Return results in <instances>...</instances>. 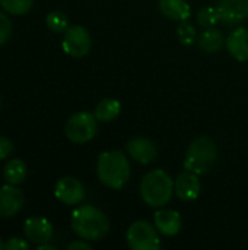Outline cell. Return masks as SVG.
Returning a JSON list of instances; mask_svg holds the SVG:
<instances>
[{"instance_id": "obj_6", "label": "cell", "mask_w": 248, "mask_h": 250, "mask_svg": "<svg viewBox=\"0 0 248 250\" xmlns=\"http://www.w3.org/2000/svg\"><path fill=\"white\" fill-rule=\"evenodd\" d=\"M127 245L133 250H158L161 248V239L158 230L148 221L133 223L126 234Z\"/></svg>"}, {"instance_id": "obj_15", "label": "cell", "mask_w": 248, "mask_h": 250, "mask_svg": "<svg viewBox=\"0 0 248 250\" xmlns=\"http://www.w3.org/2000/svg\"><path fill=\"white\" fill-rule=\"evenodd\" d=\"M229 54L238 62L248 60V29L237 28L234 29L225 41Z\"/></svg>"}, {"instance_id": "obj_10", "label": "cell", "mask_w": 248, "mask_h": 250, "mask_svg": "<svg viewBox=\"0 0 248 250\" xmlns=\"http://www.w3.org/2000/svg\"><path fill=\"white\" fill-rule=\"evenodd\" d=\"M23 233L31 245L48 243L53 237V226L48 220L42 217H32L25 221Z\"/></svg>"}, {"instance_id": "obj_3", "label": "cell", "mask_w": 248, "mask_h": 250, "mask_svg": "<svg viewBox=\"0 0 248 250\" xmlns=\"http://www.w3.org/2000/svg\"><path fill=\"white\" fill-rule=\"evenodd\" d=\"M140 195L149 207L161 208L174 195V180L164 170H151L140 182Z\"/></svg>"}, {"instance_id": "obj_14", "label": "cell", "mask_w": 248, "mask_h": 250, "mask_svg": "<svg viewBox=\"0 0 248 250\" xmlns=\"http://www.w3.org/2000/svg\"><path fill=\"white\" fill-rule=\"evenodd\" d=\"M153 226L164 236H175L183 227L181 217L177 211L172 209H159L153 214Z\"/></svg>"}, {"instance_id": "obj_1", "label": "cell", "mask_w": 248, "mask_h": 250, "mask_svg": "<svg viewBox=\"0 0 248 250\" xmlns=\"http://www.w3.org/2000/svg\"><path fill=\"white\" fill-rule=\"evenodd\" d=\"M72 230L86 242H98L110 231L108 217L96 207L82 205L73 211Z\"/></svg>"}, {"instance_id": "obj_12", "label": "cell", "mask_w": 248, "mask_h": 250, "mask_svg": "<svg viewBox=\"0 0 248 250\" xmlns=\"http://www.w3.org/2000/svg\"><path fill=\"white\" fill-rule=\"evenodd\" d=\"M200 190H202V185L199 180V174L196 173L186 170L174 182V193L177 195L178 199L184 202L194 201L200 195Z\"/></svg>"}, {"instance_id": "obj_4", "label": "cell", "mask_w": 248, "mask_h": 250, "mask_svg": "<svg viewBox=\"0 0 248 250\" xmlns=\"http://www.w3.org/2000/svg\"><path fill=\"white\" fill-rule=\"evenodd\" d=\"M218 160V146L215 141L209 136L196 138L186 152L184 168L196 174L209 173Z\"/></svg>"}, {"instance_id": "obj_28", "label": "cell", "mask_w": 248, "mask_h": 250, "mask_svg": "<svg viewBox=\"0 0 248 250\" xmlns=\"http://www.w3.org/2000/svg\"><path fill=\"white\" fill-rule=\"evenodd\" d=\"M37 249L38 250H56L54 246H50V245H47V243H42V245H38L37 246Z\"/></svg>"}, {"instance_id": "obj_11", "label": "cell", "mask_w": 248, "mask_h": 250, "mask_svg": "<svg viewBox=\"0 0 248 250\" xmlns=\"http://www.w3.org/2000/svg\"><path fill=\"white\" fill-rule=\"evenodd\" d=\"M23 207V195L13 185H4L0 188V217H15Z\"/></svg>"}, {"instance_id": "obj_26", "label": "cell", "mask_w": 248, "mask_h": 250, "mask_svg": "<svg viewBox=\"0 0 248 250\" xmlns=\"http://www.w3.org/2000/svg\"><path fill=\"white\" fill-rule=\"evenodd\" d=\"M13 151V144L10 139L4 138V136H0V160H4L7 158Z\"/></svg>"}, {"instance_id": "obj_24", "label": "cell", "mask_w": 248, "mask_h": 250, "mask_svg": "<svg viewBox=\"0 0 248 250\" xmlns=\"http://www.w3.org/2000/svg\"><path fill=\"white\" fill-rule=\"evenodd\" d=\"M12 34V22L9 16L0 12V45H3Z\"/></svg>"}, {"instance_id": "obj_21", "label": "cell", "mask_w": 248, "mask_h": 250, "mask_svg": "<svg viewBox=\"0 0 248 250\" xmlns=\"http://www.w3.org/2000/svg\"><path fill=\"white\" fill-rule=\"evenodd\" d=\"M47 26L53 31V32H64L69 28V19L66 16V13H63L61 10H53L47 15Z\"/></svg>"}, {"instance_id": "obj_9", "label": "cell", "mask_w": 248, "mask_h": 250, "mask_svg": "<svg viewBox=\"0 0 248 250\" xmlns=\"http://www.w3.org/2000/svg\"><path fill=\"white\" fill-rule=\"evenodd\" d=\"M215 7L227 25L241 23L248 18V0H216Z\"/></svg>"}, {"instance_id": "obj_13", "label": "cell", "mask_w": 248, "mask_h": 250, "mask_svg": "<svg viewBox=\"0 0 248 250\" xmlns=\"http://www.w3.org/2000/svg\"><path fill=\"white\" fill-rule=\"evenodd\" d=\"M127 154L137 163L146 166L156 157V145L148 138H133L126 144Z\"/></svg>"}, {"instance_id": "obj_8", "label": "cell", "mask_w": 248, "mask_h": 250, "mask_svg": "<svg viewBox=\"0 0 248 250\" xmlns=\"http://www.w3.org/2000/svg\"><path fill=\"white\" fill-rule=\"evenodd\" d=\"M56 198L66 205H77L85 198V188L75 177H61L54 188Z\"/></svg>"}, {"instance_id": "obj_18", "label": "cell", "mask_w": 248, "mask_h": 250, "mask_svg": "<svg viewBox=\"0 0 248 250\" xmlns=\"http://www.w3.org/2000/svg\"><path fill=\"white\" fill-rule=\"evenodd\" d=\"M120 111H121V104L115 98H104L96 104L94 114L98 119V122L108 123L117 119Z\"/></svg>"}, {"instance_id": "obj_27", "label": "cell", "mask_w": 248, "mask_h": 250, "mask_svg": "<svg viewBox=\"0 0 248 250\" xmlns=\"http://www.w3.org/2000/svg\"><path fill=\"white\" fill-rule=\"evenodd\" d=\"M67 249L69 250H91V246L86 243V240H76V242H73V243H70L69 246H67Z\"/></svg>"}, {"instance_id": "obj_25", "label": "cell", "mask_w": 248, "mask_h": 250, "mask_svg": "<svg viewBox=\"0 0 248 250\" xmlns=\"http://www.w3.org/2000/svg\"><path fill=\"white\" fill-rule=\"evenodd\" d=\"M6 250H26L29 249V242H25L22 239L18 237H12L6 245H4Z\"/></svg>"}, {"instance_id": "obj_19", "label": "cell", "mask_w": 248, "mask_h": 250, "mask_svg": "<svg viewBox=\"0 0 248 250\" xmlns=\"http://www.w3.org/2000/svg\"><path fill=\"white\" fill-rule=\"evenodd\" d=\"M26 166L22 160L19 158H13V160H9L7 164L4 166V179L9 185H13V186H18L20 185L25 179H26Z\"/></svg>"}, {"instance_id": "obj_7", "label": "cell", "mask_w": 248, "mask_h": 250, "mask_svg": "<svg viewBox=\"0 0 248 250\" xmlns=\"http://www.w3.org/2000/svg\"><path fill=\"white\" fill-rule=\"evenodd\" d=\"M91 45H92L91 35L83 26L73 25L64 31L61 47L66 51V54L72 57H83L89 53Z\"/></svg>"}, {"instance_id": "obj_5", "label": "cell", "mask_w": 248, "mask_h": 250, "mask_svg": "<svg viewBox=\"0 0 248 250\" xmlns=\"http://www.w3.org/2000/svg\"><path fill=\"white\" fill-rule=\"evenodd\" d=\"M64 132L73 144L89 142L98 132V119L92 113L79 111L67 120Z\"/></svg>"}, {"instance_id": "obj_2", "label": "cell", "mask_w": 248, "mask_h": 250, "mask_svg": "<svg viewBox=\"0 0 248 250\" xmlns=\"http://www.w3.org/2000/svg\"><path fill=\"white\" fill-rule=\"evenodd\" d=\"M96 174L110 189H123L130 177V163L121 151H105L98 157Z\"/></svg>"}, {"instance_id": "obj_23", "label": "cell", "mask_w": 248, "mask_h": 250, "mask_svg": "<svg viewBox=\"0 0 248 250\" xmlns=\"http://www.w3.org/2000/svg\"><path fill=\"white\" fill-rule=\"evenodd\" d=\"M177 34H178V38H180V41L184 44V45H193L196 41H197V31H196V28L190 23V22H187V21H183L181 23H180V26H178V29H177Z\"/></svg>"}, {"instance_id": "obj_17", "label": "cell", "mask_w": 248, "mask_h": 250, "mask_svg": "<svg viewBox=\"0 0 248 250\" xmlns=\"http://www.w3.org/2000/svg\"><path fill=\"white\" fill-rule=\"evenodd\" d=\"M225 41L227 40L224 38L222 31L218 29L216 26L205 29L197 38V44L205 53H218L224 47Z\"/></svg>"}, {"instance_id": "obj_29", "label": "cell", "mask_w": 248, "mask_h": 250, "mask_svg": "<svg viewBox=\"0 0 248 250\" xmlns=\"http://www.w3.org/2000/svg\"><path fill=\"white\" fill-rule=\"evenodd\" d=\"M4 249V245H3V242L0 240V250H3Z\"/></svg>"}, {"instance_id": "obj_20", "label": "cell", "mask_w": 248, "mask_h": 250, "mask_svg": "<svg viewBox=\"0 0 248 250\" xmlns=\"http://www.w3.org/2000/svg\"><path fill=\"white\" fill-rule=\"evenodd\" d=\"M221 21V16H219V12L216 7L213 6H208V7H203L202 10H199L197 13V23L208 29V28H213L216 26Z\"/></svg>"}, {"instance_id": "obj_16", "label": "cell", "mask_w": 248, "mask_h": 250, "mask_svg": "<svg viewBox=\"0 0 248 250\" xmlns=\"http://www.w3.org/2000/svg\"><path fill=\"white\" fill-rule=\"evenodd\" d=\"M159 10L164 16L174 21H187L191 15V9L187 0H159Z\"/></svg>"}, {"instance_id": "obj_22", "label": "cell", "mask_w": 248, "mask_h": 250, "mask_svg": "<svg viewBox=\"0 0 248 250\" xmlns=\"http://www.w3.org/2000/svg\"><path fill=\"white\" fill-rule=\"evenodd\" d=\"M34 0H0V6L10 15H25L31 10Z\"/></svg>"}]
</instances>
